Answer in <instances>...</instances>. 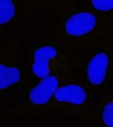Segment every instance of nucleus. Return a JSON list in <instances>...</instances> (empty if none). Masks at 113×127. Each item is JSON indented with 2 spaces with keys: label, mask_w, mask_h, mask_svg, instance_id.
I'll return each mask as SVG.
<instances>
[{
  "label": "nucleus",
  "mask_w": 113,
  "mask_h": 127,
  "mask_svg": "<svg viewBox=\"0 0 113 127\" xmlns=\"http://www.w3.org/2000/svg\"><path fill=\"white\" fill-rule=\"evenodd\" d=\"M24 32L20 30L0 48V103L6 92L22 91L30 88L24 79L19 48L23 43Z\"/></svg>",
  "instance_id": "20e7f679"
},
{
  "label": "nucleus",
  "mask_w": 113,
  "mask_h": 127,
  "mask_svg": "<svg viewBox=\"0 0 113 127\" xmlns=\"http://www.w3.org/2000/svg\"><path fill=\"white\" fill-rule=\"evenodd\" d=\"M78 117L94 127H113V94L104 92L102 97Z\"/></svg>",
  "instance_id": "0eeeda50"
},
{
  "label": "nucleus",
  "mask_w": 113,
  "mask_h": 127,
  "mask_svg": "<svg viewBox=\"0 0 113 127\" xmlns=\"http://www.w3.org/2000/svg\"><path fill=\"white\" fill-rule=\"evenodd\" d=\"M86 63V80L83 81L88 92L109 91L113 81V40L101 42Z\"/></svg>",
  "instance_id": "39448f33"
},
{
  "label": "nucleus",
  "mask_w": 113,
  "mask_h": 127,
  "mask_svg": "<svg viewBox=\"0 0 113 127\" xmlns=\"http://www.w3.org/2000/svg\"><path fill=\"white\" fill-rule=\"evenodd\" d=\"M26 61L32 74V85L49 76L73 73L75 68L86 65L85 59L73 51L45 43L31 49Z\"/></svg>",
  "instance_id": "f03ea898"
},
{
  "label": "nucleus",
  "mask_w": 113,
  "mask_h": 127,
  "mask_svg": "<svg viewBox=\"0 0 113 127\" xmlns=\"http://www.w3.org/2000/svg\"><path fill=\"white\" fill-rule=\"evenodd\" d=\"M19 11L23 21L26 22L35 14H40L46 6L42 0H13Z\"/></svg>",
  "instance_id": "1a4fd4ad"
},
{
  "label": "nucleus",
  "mask_w": 113,
  "mask_h": 127,
  "mask_svg": "<svg viewBox=\"0 0 113 127\" xmlns=\"http://www.w3.org/2000/svg\"><path fill=\"white\" fill-rule=\"evenodd\" d=\"M19 10L13 0H0V37L5 34V29L17 19Z\"/></svg>",
  "instance_id": "6e6552de"
},
{
  "label": "nucleus",
  "mask_w": 113,
  "mask_h": 127,
  "mask_svg": "<svg viewBox=\"0 0 113 127\" xmlns=\"http://www.w3.org/2000/svg\"><path fill=\"white\" fill-rule=\"evenodd\" d=\"M80 80L73 77V73L53 75L30 86L26 97L15 106L8 108L0 116V122L13 121L16 119L44 115L46 107L56 90L61 85Z\"/></svg>",
  "instance_id": "7ed1b4c3"
},
{
  "label": "nucleus",
  "mask_w": 113,
  "mask_h": 127,
  "mask_svg": "<svg viewBox=\"0 0 113 127\" xmlns=\"http://www.w3.org/2000/svg\"><path fill=\"white\" fill-rule=\"evenodd\" d=\"M80 8L99 13L113 15V0H85Z\"/></svg>",
  "instance_id": "9b49d317"
},
{
  "label": "nucleus",
  "mask_w": 113,
  "mask_h": 127,
  "mask_svg": "<svg viewBox=\"0 0 113 127\" xmlns=\"http://www.w3.org/2000/svg\"><path fill=\"white\" fill-rule=\"evenodd\" d=\"M88 92L83 81L61 85L47 104L46 110H53L78 117L89 107L87 104Z\"/></svg>",
  "instance_id": "423d86ee"
},
{
  "label": "nucleus",
  "mask_w": 113,
  "mask_h": 127,
  "mask_svg": "<svg viewBox=\"0 0 113 127\" xmlns=\"http://www.w3.org/2000/svg\"><path fill=\"white\" fill-rule=\"evenodd\" d=\"M57 16H62L77 8V0H42Z\"/></svg>",
  "instance_id": "9d476101"
},
{
  "label": "nucleus",
  "mask_w": 113,
  "mask_h": 127,
  "mask_svg": "<svg viewBox=\"0 0 113 127\" xmlns=\"http://www.w3.org/2000/svg\"><path fill=\"white\" fill-rule=\"evenodd\" d=\"M41 18L53 29V35L45 44L66 50L94 49L101 42L113 40V15L76 8L54 17L40 13Z\"/></svg>",
  "instance_id": "f257e3e1"
}]
</instances>
